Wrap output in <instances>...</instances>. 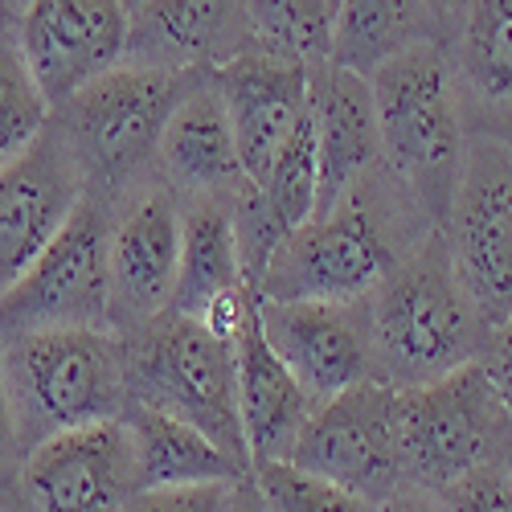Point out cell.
Returning a JSON list of instances; mask_svg holds the SVG:
<instances>
[{
	"label": "cell",
	"mask_w": 512,
	"mask_h": 512,
	"mask_svg": "<svg viewBox=\"0 0 512 512\" xmlns=\"http://www.w3.org/2000/svg\"><path fill=\"white\" fill-rule=\"evenodd\" d=\"M463 9H467V0H426V13H431L435 33H439L443 46L451 41V33H455V25H459Z\"/></svg>",
	"instance_id": "34"
},
{
	"label": "cell",
	"mask_w": 512,
	"mask_h": 512,
	"mask_svg": "<svg viewBox=\"0 0 512 512\" xmlns=\"http://www.w3.org/2000/svg\"><path fill=\"white\" fill-rule=\"evenodd\" d=\"M136 492L132 431L111 418L33 447L5 500L9 512H123Z\"/></svg>",
	"instance_id": "11"
},
{
	"label": "cell",
	"mask_w": 512,
	"mask_h": 512,
	"mask_svg": "<svg viewBox=\"0 0 512 512\" xmlns=\"http://www.w3.org/2000/svg\"><path fill=\"white\" fill-rule=\"evenodd\" d=\"M377 512H443L439 492L418 488V484H402L398 492H390L386 500L377 504Z\"/></svg>",
	"instance_id": "33"
},
{
	"label": "cell",
	"mask_w": 512,
	"mask_h": 512,
	"mask_svg": "<svg viewBox=\"0 0 512 512\" xmlns=\"http://www.w3.org/2000/svg\"><path fill=\"white\" fill-rule=\"evenodd\" d=\"M213 87L226 99L246 177L263 181L312 107V66L263 46H246L213 70Z\"/></svg>",
	"instance_id": "16"
},
{
	"label": "cell",
	"mask_w": 512,
	"mask_h": 512,
	"mask_svg": "<svg viewBox=\"0 0 512 512\" xmlns=\"http://www.w3.org/2000/svg\"><path fill=\"white\" fill-rule=\"evenodd\" d=\"M201 78H209V70L119 62L66 99L54 123L78 164L82 189L115 209L127 193L160 177L164 127Z\"/></svg>",
	"instance_id": "3"
},
{
	"label": "cell",
	"mask_w": 512,
	"mask_h": 512,
	"mask_svg": "<svg viewBox=\"0 0 512 512\" xmlns=\"http://www.w3.org/2000/svg\"><path fill=\"white\" fill-rule=\"evenodd\" d=\"M443 512H512V480L504 463L492 459L439 492Z\"/></svg>",
	"instance_id": "30"
},
{
	"label": "cell",
	"mask_w": 512,
	"mask_h": 512,
	"mask_svg": "<svg viewBox=\"0 0 512 512\" xmlns=\"http://www.w3.org/2000/svg\"><path fill=\"white\" fill-rule=\"evenodd\" d=\"M312 123H316V156H320L316 213H328L381 160V123H377L369 78L336 62L316 66L312 70Z\"/></svg>",
	"instance_id": "18"
},
{
	"label": "cell",
	"mask_w": 512,
	"mask_h": 512,
	"mask_svg": "<svg viewBox=\"0 0 512 512\" xmlns=\"http://www.w3.org/2000/svg\"><path fill=\"white\" fill-rule=\"evenodd\" d=\"M250 472H254V484H259L267 512H377L373 500L340 488L291 459L259 463V467H250Z\"/></svg>",
	"instance_id": "28"
},
{
	"label": "cell",
	"mask_w": 512,
	"mask_h": 512,
	"mask_svg": "<svg viewBox=\"0 0 512 512\" xmlns=\"http://www.w3.org/2000/svg\"><path fill=\"white\" fill-rule=\"evenodd\" d=\"M17 41L41 95L58 111L87 82L127 62L132 5L127 0H25L17 13Z\"/></svg>",
	"instance_id": "13"
},
{
	"label": "cell",
	"mask_w": 512,
	"mask_h": 512,
	"mask_svg": "<svg viewBox=\"0 0 512 512\" xmlns=\"http://www.w3.org/2000/svg\"><path fill=\"white\" fill-rule=\"evenodd\" d=\"M127 5H132V9H136V5H140V0H127Z\"/></svg>",
	"instance_id": "38"
},
{
	"label": "cell",
	"mask_w": 512,
	"mask_h": 512,
	"mask_svg": "<svg viewBox=\"0 0 512 512\" xmlns=\"http://www.w3.org/2000/svg\"><path fill=\"white\" fill-rule=\"evenodd\" d=\"M82 177L58 123L21 160L0 168V295H5L70 222Z\"/></svg>",
	"instance_id": "15"
},
{
	"label": "cell",
	"mask_w": 512,
	"mask_h": 512,
	"mask_svg": "<svg viewBox=\"0 0 512 512\" xmlns=\"http://www.w3.org/2000/svg\"><path fill=\"white\" fill-rule=\"evenodd\" d=\"M5 13H13V9H9V0H0V17H5Z\"/></svg>",
	"instance_id": "37"
},
{
	"label": "cell",
	"mask_w": 512,
	"mask_h": 512,
	"mask_svg": "<svg viewBox=\"0 0 512 512\" xmlns=\"http://www.w3.org/2000/svg\"><path fill=\"white\" fill-rule=\"evenodd\" d=\"M234 361H238V414L246 431L250 467L291 459V447L312 414V398L283 365V357L271 349V340L259 324V300H254L246 324L234 336Z\"/></svg>",
	"instance_id": "19"
},
{
	"label": "cell",
	"mask_w": 512,
	"mask_h": 512,
	"mask_svg": "<svg viewBox=\"0 0 512 512\" xmlns=\"http://www.w3.org/2000/svg\"><path fill=\"white\" fill-rule=\"evenodd\" d=\"M230 512H267L263 508V496H259V484H254V472H246L238 480V492H234V508Z\"/></svg>",
	"instance_id": "35"
},
{
	"label": "cell",
	"mask_w": 512,
	"mask_h": 512,
	"mask_svg": "<svg viewBox=\"0 0 512 512\" xmlns=\"http://www.w3.org/2000/svg\"><path fill=\"white\" fill-rule=\"evenodd\" d=\"M263 189L267 205L275 209V218L295 230L304 226L316 201H320V156H316V123H312V107L300 119V127L291 132V140L283 144V152L275 156V164L267 168L263 181H254Z\"/></svg>",
	"instance_id": "27"
},
{
	"label": "cell",
	"mask_w": 512,
	"mask_h": 512,
	"mask_svg": "<svg viewBox=\"0 0 512 512\" xmlns=\"http://www.w3.org/2000/svg\"><path fill=\"white\" fill-rule=\"evenodd\" d=\"M5 373L25 455L54 435L123 418V345L111 328H46L9 340Z\"/></svg>",
	"instance_id": "6"
},
{
	"label": "cell",
	"mask_w": 512,
	"mask_h": 512,
	"mask_svg": "<svg viewBox=\"0 0 512 512\" xmlns=\"http://www.w3.org/2000/svg\"><path fill=\"white\" fill-rule=\"evenodd\" d=\"M238 480H209L181 488H144L123 504V512H230Z\"/></svg>",
	"instance_id": "29"
},
{
	"label": "cell",
	"mask_w": 512,
	"mask_h": 512,
	"mask_svg": "<svg viewBox=\"0 0 512 512\" xmlns=\"http://www.w3.org/2000/svg\"><path fill=\"white\" fill-rule=\"evenodd\" d=\"M238 193V189H234ZM234 193L185 197V250L173 308L185 316H205L234 291H250L242 279V254L234 230Z\"/></svg>",
	"instance_id": "23"
},
{
	"label": "cell",
	"mask_w": 512,
	"mask_h": 512,
	"mask_svg": "<svg viewBox=\"0 0 512 512\" xmlns=\"http://www.w3.org/2000/svg\"><path fill=\"white\" fill-rule=\"evenodd\" d=\"M394 402V386L365 377L336 398L312 406L300 439L291 447V463L381 504L402 488Z\"/></svg>",
	"instance_id": "10"
},
{
	"label": "cell",
	"mask_w": 512,
	"mask_h": 512,
	"mask_svg": "<svg viewBox=\"0 0 512 512\" xmlns=\"http://www.w3.org/2000/svg\"><path fill=\"white\" fill-rule=\"evenodd\" d=\"M156 168L181 197L234 193L250 181L242 168L226 99L213 87V70L189 91V99L173 111V119H168Z\"/></svg>",
	"instance_id": "20"
},
{
	"label": "cell",
	"mask_w": 512,
	"mask_h": 512,
	"mask_svg": "<svg viewBox=\"0 0 512 512\" xmlns=\"http://www.w3.org/2000/svg\"><path fill=\"white\" fill-rule=\"evenodd\" d=\"M25 463V447H21V426H17V410H13V394H9V373H5V349H0V496H5Z\"/></svg>",
	"instance_id": "31"
},
{
	"label": "cell",
	"mask_w": 512,
	"mask_h": 512,
	"mask_svg": "<svg viewBox=\"0 0 512 512\" xmlns=\"http://www.w3.org/2000/svg\"><path fill=\"white\" fill-rule=\"evenodd\" d=\"M447 54L467 132L512 136V0H467Z\"/></svg>",
	"instance_id": "21"
},
{
	"label": "cell",
	"mask_w": 512,
	"mask_h": 512,
	"mask_svg": "<svg viewBox=\"0 0 512 512\" xmlns=\"http://www.w3.org/2000/svg\"><path fill=\"white\" fill-rule=\"evenodd\" d=\"M394 431L402 484L443 492L467 472L500 459V447L512 435V418L476 361L426 386L398 390Z\"/></svg>",
	"instance_id": "7"
},
{
	"label": "cell",
	"mask_w": 512,
	"mask_h": 512,
	"mask_svg": "<svg viewBox=\"0 0 512 512\" xmlns=\"http://www.w3.org/2000/svg\"><path fill=\"white\" fill-rule=\"evenodd\" d=\"M418 41H439L426 0H340L332 62L357 74H373Z\"/></svg>",
	"instance_id": "24"
},
{
	"label": "cell",
	"mask_w": 512,
	"mask_h": 512,
	"mask_svg": "<svg viewBox=\"0 0 512 512\" xmlns=\"http://www.w3.org/2000/svg\"><path fill=\"white\" fill-rule=\"evenodd\" d=\"M119 336V332H115ZM127 398L185 418L218 447L250 467L246 431L238 414V361L234 340L218 336L197 316L177 308L119 336Z\"/></svg>",
	"instance_id": "5"
},
{
	"label": "cell",
	"mask_w": 512,
	"mask_h": 512,
	"mask_svg": "<svg viewBox=\"0 0 512 512\" xmlns=\"http://www.w3.org/2000/svg\"><path fill=\"white\" fill-rule=\"evenodd\" d=\"M46 328H111V205L82 193L46 254L0 295V345Z\"/></svg>",
	"instance_id": "8"
},
{
	"label": "cell",
	"mask_w": 512,
	"mask_h": 512,
	"mask_svg": "<svg viewBox=\"0 0 512 512\" xmlns=\"http://www.w3.org/2000/svg\"><path fill=\"white\" fill-rule=\"evenodd\" d=\"M259 324L271 349L295 373L312 406L336 398L340 390L373 377V345L365 300L332 304V300H259Z\"/></svg>",
	"instance_id": "14"
},
{
	"label": "cell",
	"mask_w": 512,
	"mask_h": 512,
	"mask_svg": "<svg viewBox=\"0 0 512 512\" xmlns=\"http://www.w3.org/2000/svg\"><path fill=\"white\" fill-rule=\"evenodd\" d=\"M500 463H504V472H508V480H512V435H508L504 447H500Z\"/></svg>",
	"instance_id": "36"
},
{
	"label": "cell",
	"mask_w": 512,
	"mask_h": 512,
	"mask_svg": "<svg viewBox=\"0 0 512 512\" xmlns=\"http://www.w3.org/2000/svg\"><path fill=\"white\" fill-rule=\"evenodd\" d=\"M123 422L136 447V480L144 488H181V484H209V480H242L250 467L218 447L205 431L173 418L164 410L127 402Z\"/></svg>",
	"instance_id": "22"
},
{
	"label": "cell",
	"mask_w": 512,
	"mask_h": 512,
	"mask_svg": "<svg viewBox=\"0 0 512 512\" xmlns=\"http://www.w3.org/2000/svg\"><path fill=\"white\" fill-rule=\"evenodd\" d=\"M332 9H340V0H332Z\"/></svg>",
	"instance_id": "39"
},
{
	"label": "cell",
	"mask_w": 512,
	"mask_h": 512,
	"mask_svg": "<svg viewBox=\"0 0 512 512\" xmlns=\"http://www.w3.org/2000/svg\"><path fill=\"white\" fill-rule=\"evenodd\" d=\"M250 46V0H140L127 62L218 70Z\"/></svg>",
	"instance_id": "17"
},
{
	"label": "cell",
	"mask_w": 512,
	"mask_h": 512,
	"mask_svg": "<svg viewBox=\"0 0 512 512\" xmlns=\"http://www.w3.org/2000/svg\"><path fill=\"white\" fill-rule=\"evenodd\" d=\"M54 123V107L17 41V13L0 17V168L21 160Z\"/></svg>",
	"instance_id": "25"
},
{
	"label": "cell",
	"mask_w": 512,
	"mask_h": 512,
	"mask_svg": "<svg viewBox=\"0 0 512 512\" xmlns=\"http://www.w3.org/2000/svg\"><path fill=\"white\" fill-rule=\"evenodd\" d=\"M373 377L394 390L426 386L463 365H476L488 345V320L463 291L443 230H431L406 259L365 295Z\"/></svg>",
	"instance_id": "2"
},
{
	"label": "cell",
	"mask_w": 512,
	"mask_h": 512,
	"mask_svg": "<svg viewBox=\"0 0 512 512\" xmlns=\"http://www.w3.org/2000/svg\"><path fill=\"white\" fill-rule=\"evenodd\" d=\"M431 230L439 226H431L386 160H377L345 201L295 226L279 242L259 283V300L357 304Z\"/></svg>",
	"instance_id": "1"
},
{
	"label": "cell",
	"mask_w": 512,
	"mask_h": 512,
	"mask_svg": "<svg viewBox=\"0 0 512 512\" xmlns=\"http://www.w3.org/2000/svg\"><path fill=\"white\" fill-rule=\"evenodd\" d=\"M455 275L496 328L512 312V136L467 132V160L439 226Z\"/></svg>",
	"instance_id": "9"
},
{
	"label": "cell",
	"mask_w": 512,
	"mask_h": 512,
	"mask_svg": "<svg viewBox=\"0 0 512 512\" xmlns=\"http://www.w3.org/2000/svg\"><path fill=\"white\" fill-rule=\"evenodd\" d=\"M480 365H484V373L492 381V390H496L504 414L512 418V312L492 328L488 345L480 353Z\"/></svg>",
	"instance_id": "32"
},
{
	"label": "cell",
	"mask_w": 512,
	"mask_h": 512,
	"mask_svg": "<svg viewBox=\"0 0 512 512\" xmlns=\"http://www.w3.org/2000/svg\"><path fill=\"white\" fill-rule=\"evenodd\" d=\"M185 250V197L152 177L111 209V332L173 308Z\"/></svg>",
	"instance_id": "12"
},
{
	"label": "cell",
	"mask_w": 512,
	"mask_h": 512,
	"mask_svg": "<svg viewBox=\"0 0 512 512\" xmlns=\"http://www.w3.org/2000/svg\"><path fill=\"white\" fill-rule=\"evenodd\" d=\"M369 87L381 123V160L431 226H443L467 160V115L447 46L418 41L381 62Z\"/></svg>",
	"instance_id": "4"
},
{
	"label": "cell",
	"mask_w": 512,
	"mask_h": 512,
	"mask_svg": "<svg viewBox=\"0 0 512 512\" xmlns=\"http://www.w3.org/2000/svg\"><path fill=\"white\" fill-rule=\"evenodd\" d=\"M336 9L332 0H250V46L308 62H332Z\"/></svg>",
	"instance_id": "26"
}]
</instances>
